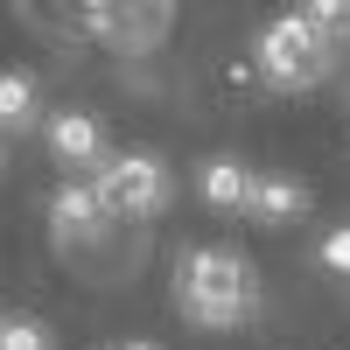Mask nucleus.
<instances>
[{
  "label": "nucleus",
  "instance_id": "9b49d317",
  "mask_svg": "<svg viewBox=\"0 0 350 350\" xmlns=\"http://www.w3.org/2000/svg\"><path fill=\"white\" fill-rule=\"evenodd\" d=\"M315 259H323L329 273H343V280H350V224H336L329 239H323V252H315Z\"/></svg>",
  "mask_w": 350,
  "mask_h": 350
},
{
  "label": "nucleus",
  "instance_id": "1a4fd4ad",
  "mask_svg": "<svg viewBox=\"0 0 350 350\" xmlns=\"http://www.w3.org/2000/svg\"><path fill=\"white\" fill-rule=\"evenodd\" d=\"M42 112V84L28 70H0V133H28Z\"/></svg>",
  "mask_w": 350,
  "mask_h": 350
},
{
  "label": "nucleus",
  "instance_id": "423d86ee",
  "mask_svg": "<svg viewBox=\"0 0 350 350\" xmlns=\"http://www.w3.org/2000/svg\"><path fill=\"white\" fill-rule=\"evenodd\" d=\"M49 154L64 161L77 183H92V168L112 161L105 154V126L92 120V112H56V120H49Z\"/></svg>",
  "mask_w": 350,
  "mask_h": 350
},
{
  "label": "nucleus",
  "instance_id": "6e6552de",
  "mask_svg": "<svg viewBox=\"0 0 350 350\" xmlns=\"http://www.w3.org/2000/svg\"><path fill=\"white\" fill-rule=\"evenodd\" d=\"M252 183L259 175L245 168V161H231V154H217L211 168H203V203H211V211H224V217H245V203H252Z\"/></svg>",
  "mask_w": 350,
  "mask_h": 350
},
{
  "label": "nucleus",
  "instance_id": "f8f14e48",
  "mask_svg": "<svg viewBox=\"0 0 350 350\" xmlns=\"http://www.w3.org/2000/svg\"><path fill=\"white\" fill-rule=\"evenodd\" d=\"M120 350H154V343H120Z\"/></svg>",
  "mask_w": 350,
  "mask_h": 350
},
{
  "label": "nucleus",
  "instance_id": "39448f33",
  "mask_svg": "<svg viewBox=\"0 0 350 350\" xmlns=\"http://www.w3.org/2000/svg\"><path fill=\"white\" fill-rule=\"evenodd\" d=\"M77 21L92 28L98 42H112V49L140 56V49H161V36L175 28V8H112V0H92V8H84Z\"/></svg>",
  "mask_w": 350,
  "mask_h": 350
},
{
  "label": "nucleus",
  "instance_id": "f03ea898",
  "mask_svg": "<svg viewBox=\"0 0 350 350\" xmlns=\"http://www.w3.org/2000/svg\"><path fill=\"white\" fill-rule=\"evenodd\" d=\"M252 64H259V77L273 92H308V84H323L336 70V42L295 8V14H280V21H267L252 36Z\"/></svg>",
  "mask_w": 350,
  "mask_h": 350
},
{
  "label": "nucleus",
  "instance_id": "f257e3e1",
  "mask_svg": "<svg viewBox=\"0 0 350 350\" xmlns=\"http://www.w3.org/2000/svg\"><path fill=\"white\" fill-rule=\"evenodd\" d=\"M175 301L196 329H239L259 308V273L231 245H189L183 267H175Z\"/></svg>",
  "mask_w": 350,
  "mask_h": 350
},
{
  "label": "nucleus",
  "instance_id": "7ed1b4c3",
  "mask_svg": "<svg viewBox=\"0 0 350 350\" xmlns=\"http://www.w3.org/2000/svg\"><path fill=\"white\" fill-rule=\"evenodd\" d=\"M92 183L105 189L112 217H126V224H148L168 211V161L161 154H112Z\"/></svg>",
  "mask_w": 350,
  "mask_h": 350
},
{
  "label": "nucleus",
  "instance_id": "9d476101",
  "mask_svg": "<svg viewBox=\"0 0 350 350\" xmlns=\"http://www.w3.org/2000/svg\"><path fill=\"white\" fill-rule=\"evenodd\" d=\"M0 350H49V329L36 315H8V323H0Z\"/></svg>",
  "mask_w": 350,
  "mask_h": 350
},
{
  "label": "nucleus",
  "instance_id": "20e7f679",
  "mask_svg": "<svg viewBox=\"0 0 350 350\" xmlns=\"http://www.w3.org/2000/svg\"><path fill=\"white\" fill-rule=\"evenodd\" d=\"M105 231H112V203H105V189L70 175V183L49 196V239L64 245V252H77V245H98Z\"/></svg>",
  "mask_w": 350,
  "mask_h": 350
},
{
  "label": "nucleus",
  "instance_id": "0eeeda50",
  "mask_svg": "<svg viewBox=\"0 0 350 350\" xmlns=\"http://www.w3.org/2000/svg\"><path fill=\"white\" fill-rule=\"evenodd\" d=\"M301 211H308V189L295 183V175H259V183H252V203H245V217H252V224L280 231V224H295Z\"/></svg>",
  "mask_w": 350,
  "mask_h": 350
}]
</instances>
